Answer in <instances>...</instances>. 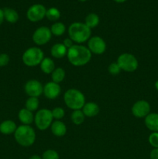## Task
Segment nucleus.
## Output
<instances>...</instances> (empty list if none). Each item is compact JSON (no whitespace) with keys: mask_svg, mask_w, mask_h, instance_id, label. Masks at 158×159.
Here are the masks:
<instances>
[{"mask_svg":"<svg viewBox=\"0 0 158 159\" xmlns=\"http://www.w3.org/2000/svg\"><path fill=\"white\" fill-rule=\"evenodd\" d=\"M14 137L19 144L23 147H29L35 142L36 133L29 125H21L15 130Z\"/></svg>","mask_w":158,"mask_h":159,"instance_id":"nucleus-3","label":"nucleus"},{"mask_svg":"<svg viewBox=\"0 0 158 159\" xmlns=\"http://www.w3.org/2000/svg\"><path fill=\"white\" fill-rule=\"evenodd\" d=\"M46 17L50 21H56L60 17V12L58 9L55 7H51L46 9Z\"/></svg>","mask_w":158,"mask_h":159,"instance_id":"nucleus-26","label":"nucleus"},{"mask_svg":"<svg viewBox=\"0 0 158 159\" xmlns=\"http://www.w3.org/2000/svg\"><path fill=\"white\" fill-rule=\"evenodd\" d=\"M61 89L59 84L54 82H50L43 86V94L47 99H54L58 97Z\"/></svg>","mask_w":158,"mask_h":159,"instance_id":"nucleus-13","label":"nucleus"},{"mask_svg":"<svg viewBox=\"0 0 158 159\" xmlns=\"http://www.w3.org/2000/svg\"><path fill=\"white\" fill-rule=\"evenodd\" d=\"M85 114L81 110H74L71 113V120L75 125H81L85 120Z\"/></svg>","mask_w":158,"mask_h":159,"instance_id":"nucleus-24","label":"nucleus"},{"mask_svg":"<svg viewBox=\"0 0 158 159\" xmlns=\"http://www.w3.org/2000/svg\"><path fill=\"white\" fill-rule=\"evenodd\" d=\"M67 57L71 65L74 66H83L90 61L91 58V52L86 47L74 44L68 49Z\"/></svg>","mask_w":158,"mask_h":159,"instance_id":"nucleus-1","label":"nucleus"},{"mask_svg":"<svg viewBox=\"0 0 158 159\" xmlns=\"http://www.w3.org/2000/svg\"><path fill=\"white\" fill-rule=\"evenodd\" d=\"M64 99L68 107L74 110H81L85 104V97L84 94L75 89H68L64 93Z\"/></svg>","mask_w":158,"mask_h":159,"instance_id":"nucleus-4","label":"nucleus"},{"mask_svg":"<svg viewBox=\"0 0 158 159\" xmlns=\"http://www.w3.org/2000/svg\"><path fill=\"white\" fill-rule=\"evenodd\" d=\"M29 159H43V158H42L40 156H39V155H32L30 158H29Z\"/></svg>","mask_w":158,"mask_h":159,"instance_id":"nucleus-36","label":"nucleus"},{"mask_svg":"<svg viewBox=\"0 0 158 159\" xmlns=\"http://www.w3.org/2000/svg\"><path fill=\"white\" fill-rule=\"evenodd\" d=\"M150 112V106L145 100H139L133 104L132 113L136 118L146 117Z\"/></svg>","mask_w":158,"mask_h":159,"instance_id":"nucleus-11","label":"nucleus"},{"mask_svg":"<svg viewBox=\"0 0 158 159\" xmlns=\"http://www.w3.org/2000/svg\"><path fill=\"white\" fill-rule=\"evenodd\" d=\"M149 143L154 148H158V132H153L149 136Z\"/></svg>","mask_w":158,"mask_h":159,"instance_id":"nucleus-31","label":"nucleus"},{"mask_svg":"<svg viewBox=\"0 0 158 159\" xmlns=\"http://www.w3.org/2000/svg\"><path fill=\"white\" fill-rule=\"evenodd\" d=\"M113 1L116 2H118V3H122V2H124L126 1V0H113Z\"/></svg>","mask_w":158,"mask_h":159,"instance_id":"nucleus-37","label":"nucleus"},{"mask_svg":"<svg viewBox=\"0 0 158 159\" xmlns=\"http://www.w3.org/2000/svg\"><path fill=\"white\" fill-rule=\"evenodd\" d=\"M118 65L121 69L128 72H133L138 68V61L134 55L129 53L120 54L117 60Z\"/></svg>","mask_w":158,"mask_h":159,"instance_id":"nucleus-7","label":"nucleus"},{"mask_svg":"<svg viewBox=\"0 0 158 159\" xmlns=\"http://www.w3.org/2000/svg\"><path fill=\"white\" fill-rule=\"evenodd\" d=\"M68 34L70 38L74 42L82 43L90 39L91 30L85 23L75 22L70 25L68 28Z\"/></svg>","mask_w":158,"mask_h":159,"instance_id":"nucleus-2","label":"nucleus"},{"mask_svg":"<svg viewBox=\"0 0 158 159\" xmlns=\"http://www.w3.org/2000/svg\"><path fill=\"white\" fill-rule=\"evenodd\" d=\"M40 68L45 74H51L55 69V64L50 57H45L40 63Z\"/></svg>","mask_w":158,"mask_h":159,"instance_id":"nucleus-20","label":"nucleus"},{"mask_svg":"<svg viewBox=\"0 0 158 159\" xmlns=\"http://www.w3.org/2000/svg\"><path fill=\"white\" fill-rule=\"evenodd\" d=\"M39 107V100L37 97H29L26 102V109L29 111H36Z\"/></svg>","mask_w":158,"mask_h":159,"instance_id":"nucleus-27","label":"nucleus"},{"mask_svg":"<svg viewBox=\"0 0 158 159\" xmlns=\"http://www.w3.org/2000/svg\"><path fill=\"white\" fill-rule=\"evenodd\" d=\"M51 113H52L53 118H54V119H56L57 120H61L65 115L64 110V109L61 108V107H56L54 110H51Z\"/></svg>","mask_w":158,"mask_h":159,"instance_id":"nucleus-28","label":"nucleus"},{"mask_svg":"<svg viewBox=\"0 0 158 159\" xmlns=\"http://www.w3.org/2000/svg\"><path fill=\"white\" fill-rule=\"evenodd\" d=\"M155 87H156V89L158 90V80L156 81V82H155Z\"/></svg>","mask_w":158,"mask_h":159,"instance_id":"nucleus-38","label":"nucleus"},{"mask_svg":"<svg viewBox=\"0 0 158 159\" xmlns=\"http://www.w3.org/2000/svg\"><path fill=\"white\" fill-rule=\"evenodd\" d=\"M150 159H158V148H154L151 151L150 155Z\"/></svg>","mask_w":158,"mask_h":159,"instance_id":"nucleus-34","label":"nucleus"},{"mask_svg":"<svg viewBox=\"0 0 158 159\" xmlns=\"http://www.w3.org/2000/svg\"><path fill=\"white\" fill-rule=\"evenodd\" d=\"M46 9L41 4H34L26 12L27 19L31 22H38L46 16Z\"/></svg>","mask_w":158,"mask_h":159,"instance_id":"nucleus-8","label":"nucleus"},{"mask_svg":"<svg viewBox=\"0 0 158 159\" xmlns=\"http://www.w3.org/2000/svg\"><path fill=\"white\" fill-rule=\"evenodd\" d=\"M43 159H59V155L54 150H46L43 152Z\"/></svg>","mask_w":158,"mask_h":159,"instance_id":"nucleus-30","label":"nucleus"},{"mask_svg":"<svg viewBox=\"0 0 158 159\" xmlns=\"http://www.w3.org/2000/svg\"><path fill=\"white\" fill-rule=\"evenodd\" d=\"M25 92L29 97H38L43 93V86L39 81L32 79L28 81L24 87Z\"/></svg>","mask_w":158,"mask_h":159,"instance_id":"nucleus-12","label":"nucleus"},{"mask_svg":"<svg viewBox=\"0 0 158 159\" xmlns=\"http://www.w3.org/2000/svg\"><path fill=\"white\" fill-rule=\"evenodd\" d=\"M65 30H66V26L63 23H60V22L55 23L54 24L52 25L50 28V31L52 34L57 36V37L63 35L65 33Z\"/></svg>","mask_w":158,"mask_h":159,"instance_id":"nucleus-25","label":"nucleus"},{"mask_svg":"<svg viewBox=\"0 0 158 159\" xmlns=\"http://www.w3.org/2000/svg\"><path fill=\"white\" fill-rule=\"evenodd\" d=\"M78 1H80V2H85V1H87V0H78Z\"/></svg>","mask_w":158,"mask_h":159,"instance_id":"nucleus-39","label":"nucleus"},{"mask_svg":"<svg viewBox=\"0 0 158 159\" xmlns=\"http://www.w3.org/2000/svg\"><path fill=\"white\" fill-rule=\"evenodd\" d=\"M85 24L87 26L91 29L97 26L99 23V17L95 13H89L85 18Z\"/></svg>","mask_w":158,"mask_h":159,"instance_id":"nucleus-23","label":"nucleus"},{"mask_svg":"<svg viewBox=\"0 0 158 159\" xmlns=\"http://www.w3.org/2000/svg\"><path fill=\"white\" fill-rule=\"evenodd\" d=\"M18 116L20 122L23 124V125H30L34 120V116L32 112L26 108L20 110Z\"/></svg>","mask_w":158,"mask_h":159,"instance_id":"nucleus-17","label":"nucleus"},{"mask_svg":"<svg viewBox=\"0 0 158 159\" xmlns=\"http://www.w3.org/2000/svg\"><path fill=\"white\" fill-rule=\"evenodd\" d=\"M52 37L50 29L46 26H40L33 34V40L37 45H44L50 41Z\"/></svg>","mask_w":158,"mask_h":159,"instance_id":"nucleus-9","label":"nucleus"},{"mask_svg":"<svg viewBox=\"0 0 158 159\" xmlns=\"http://www.w3.org/2000/svg\"><path fill=\"white\" fill-rule=\"evenodd\" d=\"M16 129V124L12 120H5L0 124V132L3 134L7 135L15 133Z\"/></svg>","mask_w":158,"mask_h":159,"instance_id":"nucleus-19","label":"nucleus"},{"mask_svg":"<svg viewBox=\"0 0 158 159\" xmlns=\"http://www.w3.org/2000/svg\"><path fill=\"white\" fill-rule=\"evenodd\" d=\"M145 125L153 132H158V113H149L145 117Z\"/></svg>","mask_w":158,"mask_h":159,"instance_id":"nucleus-14","label":"nucleus"},{"mask_svg":"<svg viewBox=\"0 0 158 159\" xmlns=\"http://www.w3.org/2000/svg\"><path fill=\"white\" fill-rule=\"evenodd\" d=\"M4 19L10 23H15L19 20V14L15 9L11 8H5L3 9Z\"/></svg>","mask_w":158,"mask_h":159,"instance_id":"nucleus-21","label":"nucleus"},{"mask_svg":"<svg viewBox=\"0 0 158 159\" xmlns=\"http://www.w3.org/2000/svg\"><path fill=\"white\" fill-rule=\"evenodd\" d=\"M53 116L51 110L47 109H42L37 111L34 117L36 126L40 130H45L52 124Z\"/></svg>","mask_w":158,"mask_h":159,"instance_id":"nucleus-6","label":"nucleus"},{"mask_svg":"<svg viewBox=\"0 0 158 159\" xmlns=\"http://www.w3.org/2000/svg\"><path fill=\"white\" fill-rule=\"evenodd\" d=\"M51 78L52 82L59 84L60 82H63L65 78V71L62 68H57L54 70L51 73Z\"/></svg>","mask_w":158,"mask_h":159,"instance_id":"nucleus-22","label":"nucleus"},{"mask_svg":"<svg viewBox=\"0 0 158 159\" xmlns=\"http://www.w3.org/2000/svg\"><path fill=\"white\" fill-rule=\"evenodd\" d=\"M9 62V57L7 54H0V67L7 65Z\"/></svg>","mask_w":158,"mask_h":159,"instance_id":"nucleus-32","label":"nucleus"},{"mask_svg":"<svg viewBox=\"0 0 158 159\" xmlns=\"http://www.w3.org/2000/svg\"><path fill=\"white\" fill-rule=\"evenodd\" d=\"M88 46L89 51L95 54H103L106 49V44H105V40L102 37H98V36H94L89 39Z\"/></svg>","mask_w":158,"mask_h":159,"instance_id":"nucleus-10","label":"nucleus"},{"mask_svg":"<svg viewBox=\"0 0 158 159\" xmlns=\"http://www.w3.org/2000/svg\"><path fill=\"white\" fill-rule=\"evenodd\" d=\"M82 112H83L85 116L93 117V116H96L99 113V107L95 102H87L84 105L83 108H82Z\"/></svg>","mask_w":158,"mask_h":159,"instance_id":"nucleus-16","label":"nucleus"},{"mask_svg":"<svg viewBox=\"0 0 158 159\" xmlns=\"http://www.w3.org/2000/svg\"><path fill=\"white\" fill-rule=\"evenodd\" d=\"M23 61L26 66L34 67L40 65L43 59V52L40 48L37 47L29 48L23 53Z\"/></svg>","mask_w":158,"mask_h":159,"instance_id":"nucleus-5","label":"nucleus"},{"mask_svg":"<svg viewBox=\"0 0 158 159\" xmlns=\"http://www.w3.org/2000/svg\"><path fill=\"white\" fill-rule=\"evenodd\" d=\"M51 55L56 58H62L65 57L68 53V48L63 43H57L53 45L50 50Z\"/></svg>","mask_w":158,"mask_h":159,"instance_id":"nucleus-15","label":"nucleus"},{"mask_svg":"<svg viewBox=\"0 0 158 159\" xmlns=\"http://www.w3.org/2000/svg\"><path fill=\"white\" fill-rule=\"evenodd\" d=\"M73 40H71V38H66V39H64V42H63V44L64 45L65 47H66L67 48H68V49H69L70 48H71V47L73 46Z\"/></svg>","mask_w":158,"mask_h":159,"instance_id":"nucleus-33","label":"nucleus"},{"mask_svg":"<svg viewBox=\"0 0 158 159\" xmlns=\"http://www.w3.org/2000/svg\"><path fill=\"white\" fill-rule=\"evenodd\" d=\"M121 68L119 67V65H118L117 62H112V63L110 64L108 67V71L112 75H117L120 73L121 71Z\"/></svg>","mask_w":158,"mask_h":159,"instance_id":"nucleus-29","label":"nucleus"},{"mask_svg":"<svg viewBox=\"0 0 158 159\" xmlns=\"http://www.w3.org/2000/svg\"><path fill=\"white\" fill-rule=\"evenodd\" d=\"M4 13H3V9H0V25L4 21Z\"/></svg>","mask_w":158,"mask_h":159,"instance_id":"nucleus-35","label":"nucleus"},{"mask_svg":"<svg viewBox=\"0 0 158 159\" xmlns=\"http://www.w3.org/2000/svg\"><path fill=\"white\" fill-rule=\"evenodd\" d=\"M51 131L57 137H63L67 133V127L60 120H56L51 124Z\"/></svg>","mask_w":158,"mask_h":159,"instance_id":"nucleus-18","label":"nucleus"}]
</instances>
